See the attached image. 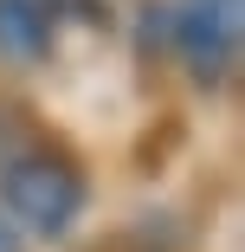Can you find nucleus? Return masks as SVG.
Instances as JSON below:
<instances>
[{"mask_svg": "<svg viewBox=\"0 0 245 252\" xmlns=\"http://www.w3.org/2000/svg\"><path fill=\"white\" fill-rule=\"evenodd\" d=\"M0 252H20V233H13L7 220H0Z\"/></svg>", "mask_w": 245, "mask_h": 252, "instance_id": "4", "label": "nucleus"}, {"mask_svg": "<svg viewBox=\"0 0 245 252\" xmlns=\"http://www.w3.org/2000/svg\"><path fill=\"white\" fill-rule=\"evenodd\" d=\"M90 207V175L58 136L0 110V214L13 233L65 239Z\"/></svg>", "mask_w": 245, "mask_h": 252, "instance_id": "1", "label": "nucleus"}, {"mask_svg": "<svg viewBox=\"0 0 245 252\" xmlns=\"http://www.w3.org/2000/svg\"><path fill=\"white\" fill-rule=\"evenodd\" d=\"M65 0H0V59L7 65H39L58 45Z\"/></svg>", "mask_w": 245, "mask_h": 252, "instance_id": "3", "label": "nucleus"}, {"mask_svg": "<svg viewBox=\"0 0 245 252\" xmlns=\"http://www.w3.org/2000/svg\"><path fill=\"white\" fill-rule=\"evenodd\" d=\"M162 39L193 84H226L239 65V0H174L162 7Z\"/></svg>", "mask_w": 245, "mask_h": 252, "instance_id": "2", "label": "nucleus"}]
</instances>
